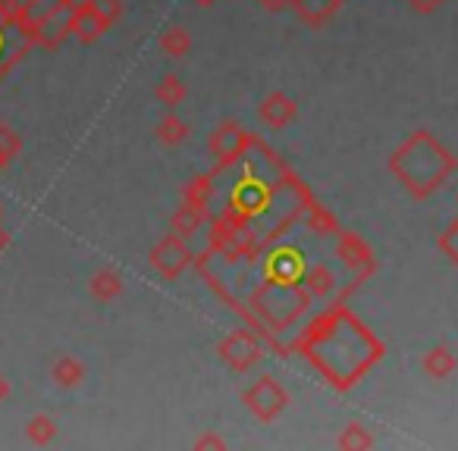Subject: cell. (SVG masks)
<instances>
[{
    "mask_svg": "<svg viewBox=\"0 0 458 451\" xmlns=\"http://www.w3.org/2000/svg\"><path fill=\"white\" fill-rule=\"evenodd\" d=\"M352 320L355 317H352L343 305H336L333 311H327L324 317L314 320L299 342L301 357H308V361L320 370L327 386L339 388V392H349V388L383 357V342H377L370 332L358 336L352 345L343 342Z\"/></svg>",
    "mask_w": 458,
    "mask_h": 451,
    "instance_id": "obj_1",
    "label": "cell"
},
{
    "mask_svg": "<svg viewBox=\"0 0 458 451\" xmlns=\"http://www.w3.org/2000/svg\"><path fill=\"white\" fill-rule=\"evenodd\" d=\"M458 170V160L433 138L427 129L411 132L393 154H389V172L402 182V188L411 197L424 201L437 188H443L445 179Z\"/></svg>",
    "mask_w": 458,
    "mask_h": 451,
    "instance_id": "obj_2",
    "label": "cell"
},
{
    "mask_svg": "<svg viewBox=\"0 0 458 451\" xmlns=\"http://www.w3.org/2000/svg\"><path fill=\"white\" fill-rule=\"evenodd\" d=\"M72 7H76L72 0H26L13 16L20 20L29 45L54 51V47H60L72 35Z\"/></svg>",
    "mask_w": 458,
    "mask_h": 451,
    "instance_id": "obj_3",
    "label": "cell"
},
{
    "mask_svg": "<svg viewBox=\"0 0 458 451\" xmlns=\"http://www.w3.org/2000/svg\"><path fill=\"white\" fill-rule=\"evenodd\" d=\"M242 401L255 420H261V423H274V420L289 407V392L274 380V376L264 373V376H258L249 388H245Z\"/></svg>",
    "mask_w": 458,
    "mask_h": 451,
    "instance_id": "obj_4",
    "label": "cell"
},
{
    "mask_svg": "<svg viewBox=\"0 0 458 451\" xmlns=\"http://www.w3.org/2000/svg\"><path fill=\"white\" fill-rule=\"evenodd\" d=\"M216 355H220V361L226 363L233 373H249L264 357V345H261V338H255L251 330H233L229 336L220 338Z\"/></svg>",
    "mask_w": 458,
    "mask_h": 451,
    "instance_id": "obj_5",
    "label": "cell"
},
{
    "mask_svg": "<svg viewBox=\"0 0 458 451\" xmlns=\"http://www.w3.org/2000/svg\"><path fill=\"white\" fill-rule=\"evenodd\" d=\"M148 261H151L154 273H160L166 282H173V280H179V276H182L185 270L191 267L195 255H191L189 242H185L182 236H176V232H166V236L151 248Z\"/></svg>",
    "mask_w": 458,
    "mask_h": 451,
    "instance_id": "obj_6",
    "label": "cell"
},
{
    "mask_svg": "<svg viewBox=\"0 0 458 451\" xmlns=\"http://www.w3.org/2000/svg\"><path fill=\"white\" fill-rule=\"evenodd\" d=\"M251 145H255V138H251L239 122H223V126H216L214 135L208 138V147L216 157V166H220V170H226V166L236 163V160L242 157Z\"/></svg>",
    "mask_w": 458,
    "mask_h": 451,
    "instance_id": "obj_7",
    "label": "cell"
},
{
    "mask_svg": "<svg viewBox=\"0 0 458 451\" xmlns=\"http://www.w3.org/2000/svg\"><path fill=\"white\" fill-rule=\"evenodd\" d=\"M339 257H343V263L349 267L352 273V288H358L364 280H370L377 270L374 263V255H370L368 242H364L361 236H355V232H343L339 230Z\"/></svg>",
    "mask_w": 458,
    "mask_h": 451,
    "instance_id": "obj_8",
    "label": "cell"
},
{
    "mask_svg": "<svg viewBox=\"0 0 458 451\" xmlns=\"http://www.w3.org/2000/svg\"><path fill=\"white\" fill-rule=\"evenodd\" d=\"M107 29H110V22L104 20L95 7H91V0H82V4L72 7L70 32H72V38H79L82 45H95Z\"/></svg>",
    "mask_w": 458,
    "mask_h": 451,
    "instance_id": "obj_9",
    "label": "cell"
},
{
    "mask_svg": "<svg viewBox=\"0 0 458 451\" xmlns=\"http://www.w3.org/2000/svg\"><path fill=\"white\" fill-rule=\"evenodd\" d=\"M343 4L345 0H293V10L308 29H324L336 20Z\"/></svg>",
    "mask_w": 458,
    "mask_h": 451,
    "instance_id": "obj_10",
    "label": "cell"
},
{
    "mask_svg": "<svg viewBox=\"0 0 458 451\" xmlns=\"http://www.w3.org/2000/svg\"><path fill=\"white\" fill-rule=\"evenodd\" d=\"M295 113H299V104L289 95H283V91H270L261 101V107H258V116H261L264 126H270V129H286L289 122L295 120Z\"/></svg>",
    "mask_w": 458,
    "mask_h": 451,
    "instance_id": "obj_11",
    "label": "cell"
},
{
    "mask_svg": "<svg viewBox=\"0 0 458 451\" xmlns=\"http://www.w3.org/2000/svg\"><path fill=\"white\" fill-rule=\"evenodd\" d=\"M420 370H424V373L430 376V380H437V382L449 380V376L458 370L455 351H452L449 345H433V348L420 357Z\"/></svg>",
    "mask_w": 458,
    "mask_h": 451,
    "instance_id": "obj_12",
    "label": "cell"
},
{
    "mask_svg": "<svg viewBox=\"0 0 458 451\" xmlns=\"http://www.w3.org/2000/svg\"><path fill=\"white\" fill-rule=\"evenodd\" d=\"M301 282H305V292L311 295V298H330V295H336V286H339L330 263H314L311 270H305Z\"/></svg>",
    "mask_w": 458,
    "mask_h": 451,
    "instance_id": "obj_13",
    "label": "cell"
},
{
    "mask_svg": "<svg viewBox=\"0 0 458 451\" xmlns=\"http://www.w3.org/2000/svg\"><path fill=\"white\" fill-rule=\"evenodd\" d=\"M201 226H204V207H198V204L182 201L176 210H173V216H170V232H176V236L191 238L198 230H201Z\"/></svg>",
    "mask_w": 458,
    "mask_h": 451,
    "instance_id": "obj_14",
    "label": "cell"
},
{
    "mask_svg": "<svg viewBox=\"0 0 458 451\" xmlns=\"http://www.w3.org/2000/svg\"><path fill=\"white\" fill-rule=\"evenodd\" d=\"M89 292L91 298L98 301V305H110V301H116L123 295V280L116 270H98L95 276H91L89 282Z\"/></svg>",
    "mask_w": 458,
    "mask_h": 451,
    "instance_id": "obj_15",
    "label": "cell"
},
{
    "mask_svg": "<svg viewBox=\"0 0 458 451\" xmlns=\"http://www.w3.org/2000/svg\"><path fill=\"white\" fill-rule=\"evenodd\" d=\"M51 380L57 382L60 388L82 386V380H85L82 361H79V357H72V355H60L57 361H54V367H51Z\"/></svg>",
    "mask_w": 458,
    "mask_h": 451,
    "instance_id": "obj_16",
    "label": "cell"
},
{
    "mask_svg": "<svg viewBox=\"0 0 458 451\" xmlns=\"http://www.w3.org/2000/svg\"><path fill=\"white\" fill-rule=\"evenodd\" d=\"M157 45H160V51H164L166 57L179 60V57H185V54L191 51V32L185 26H166L164 32H160Z\"/></svg>",
    "mask_w": 458,
    "mask_h": 451,
    "instance_id": "obj_17",
    "label": "cell"
},
{
    "mask_svg": "<svg viewBox=\"0 0 458 451\" xmlns=\"http://www.w3.org/2000/svg\"><path fill=\"white\" fill-rule=\"evenodd\" d=\"M154 97H157V101L164 104L166 110H176L179 104H185V97H189V88H185V82L176 76V72H166V76L157 82V88H154Z\"/></svg>",
    "mask_w": 458,
    "mask_h": 451,
    "instance_id": "obj_18",
    "label": "cell"
},
{
    "mask_svg": "<svg viewBox=\"0 0 458 451\" xmlns=\"http://www.w3.org/2000/svg\"><path fill=\"white\" fill-rule=\"evenodd\" d=\"M305 226L311 232H318V236H339L336 216H333L327 207H320L318 201H308V207H305Z\"/></svg>",
    "mask_w": 458,
    "mask_h": 451,
    "instance_id": "obj_19",
    "label": "cell"
},
{
    "mask_svg": "<svg viewBox=\"0 0 458 451\" xmlns=\"http://www.w3.org/2000/svg\"><path fill=\"white\" fill-rule=\"evenodd\" d=\"M154 138H157L164 147H176V145H182V141L189 138V126H185V120H179L176 113H170V116H164V120L157 122V129H154Z\"/></svg>",
    "mask_w": 458,
    "mask_h": 451,
    "instance_id": "obj_20",
    "label": "cell"
},
{
    "mask_svg": "<svg viewBox=\"0 0 458 451\" xmlns=\"http://www.w3.org/2000/svg\"><path fill=\"white\" fill-rule=\"evenodd\" d=\"M336 445H339L343 451H368V448H374V445H377V438H374V432H370L368 426L349 423L343 432H339Z\"/></svg>",
    "mask_w": 458,
    "mask_h": 451,
    "instance_id": "obj_21",
    "label": "cell"
},
{
    "mask_svg": "<svg viewBox=\"0 0 458 451\" xmlns=\"http://www.w3.org/2000/svg\"><path fill=\"white\" fill-rule=\"evenodd\" d=\"M26 438L32 445H38V448L51 445L54 438H57V423H54V417H47V413H35V417L26 423Z\"/></svg>",
    "mask_w": 458,
    "mask_h": 451,
    "instance_id": "obj_22",
    "label": "cell"
},
{
    "mask_svg": "<svg viewBox=\"0 0 458 451\" xmlns=\"http://www.w3.org/2000/svg\"><path fill=\"white\" fill-rule=\"evenodd\" d=\"M22 151V138L16 135V129L0 126V170H7Z\"/></svg>",
    "mask_w": 458,
    "mask_h": 451,
    "instance_id": "obj_23",
    "label": "cell"
},
{
    "mask_svg": "<svg viewBox=\"0 0 458 451\" xmlns=\"http://www.w3.org/2000/svg\"><path fill=\"white\" fill-rule=\"evenodd\" d=\"M437 248L445 255V261L455 263V267H458V220H452L449 226H445V230L439 232Z\"/></svg>",
    "mask_w": 458,
    "mask_h": 451,
    "instance_id": "obj_24",
    "label": "cell"
},
{
    "mask_svg": "<svg viewBox=\"0 0 458 451\" xmlns=\"http://www.w3.org/2000/svg\"><path fill=\"white\" fill-rule=\"evenodd\" d=\"M91 7H95L98 13L110 22V26L123 16V0H91Z\"/></svg>",
    "mask_w": 458,
    "mask_h": 451,
    "instance_id": "obj_25",
    "label": "cell"
},
{
    "mask_svg": "<svg viewBox=\"0 0 458 451\" xmlns=\"http://www.w3.org/2000/svg\"><path fill=\"white\" fill-rule=\"evenodd\" d=\"M226 445H229L226 438L216 436L214 430H208L204 436H198V438H195V448H198V451H223Z\"/></svg>",
    "mask_w": 458,
    "mask_h": 451,
    "instance_id": "obj_26",
    "label": "cell"
},
{
    "mask_svg": "<svg viewBox=\"0 0 458 451\" xmlns=\"http://www.w3.org/2000/svg\"><path fill=\"white\" fill-rule=\"evenodd\" d=\"M405 4H408V10H414V13L430 16V13H437V10L443 7L445 0H405Z\"/></svg>",
    "mask_w": 458,
    "mask_h": 451,
    "instance_id": "obj_27",
    "label": "cell"
},
{
    "mask_svg": "<svg viewBox=\"0 0 458 451\" xmlns=\"http://www.w3.org/2000/svg\"><path fill=\"white\" fill-rule=\"evenodd\" d=\"M258 7L267 10V13H283V10H293V0H255Z\"/></svg>",
    "mask_w": 458,
    "mask_h": 451,
    "instance_id": "obj_28",
    "label": "cell"
},
{
    "mask_svg": "<svg viewBox=\"0 0 458 451\" xmlns=\"http://www.w3.org/2000/svg\"><path fill=\"white\" fill-rule=\"evenodd\" d=\"M7 248H10V232L4 230V226H0V255H4Z\"/></svg>",
    "mask_w": 458,
    "mask_h": 451,
    "instance_id": "obj_29",
    "label": "cell"
},
{
    "mask_svg": "<svg viewBox=\"0 0 458 451\" xmlns=\"http://www.w3.org/2000/svg\"><path fill=\"white\" fill-rule=\"evenodd\" d=\"M7 395H10V382L0 376V405H4V398H7Z\"/></svg>",
    "mask_w": 458,
    "mask_h": 451,
    "instance_id": "obj_30",
    "label": "cell"
},
{
    "mask_svg": "<svg viewBox=\"0 0 458 451\" xmlns=\"http://www.w3.org/2000/svg\"><path fill=\"white\" fill-rule=\"evenodd\" d=\"M195 4H198V7H214L216 0H195Z\"/></svg>",
    "mask_w": 458,
    "mask_h": 451,
    "instance_id": "obj_31",
    "label": "cell"
},
{
    "mask_svg": "<svg viewBox=\"0 0 458 451\" xmlns=\"http://www.w3.org/2000/svg\"><path fill=\"white\" fill-rule=\"evenodd\" d=\"M0 216H4V207H0Z\"/></svg>",
    "mask_w": 458,
    "mask_h": 451,
    "instance_id": "obj_32",
    "label": "cell"
}]
</instances>
